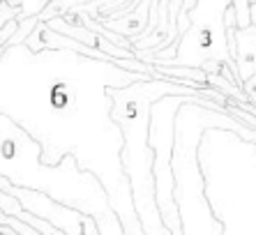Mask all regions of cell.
I'll list each match as a JSON object with an SVG mask.
<instances>
[{
	"label": "cell",
	"instance_id": "obj_1",
	"mask_svg": "<svg viewBox=\"0 0 256 235\" xmlns=\"http://www.w3.org/2000/svg\"><path fill=\"white\" fill-rule=\"evenodd\" d=\"M108 97L114 100L111 118L122 130V168L130 178L132 198L136 208L138 222L143 226V233H171L168 226L162 219L160 206L155 196V150L150 146V108L164 94H201L198 90L182 86L178 81L162 76H150L134 81L122 90L111 88ZM206 97V94H203Z\"/></svg>",
	"mask_w": 256,
	"mask_h": 235
},
{
	"label": "cell",
	"instance_id": "obj_2",
	"mask_svg": "<svg viewBox=\"0 0 256 235\" xmlns=\"http://www.w3.org/2000/svg\"><path fill=\"white\" fill-rule=\"evenodd\" d=\"M185 102H196L210 111H226L220 102L203 97V94H164L150 108V146L155 150V196L160 206L162 219L171 233H182V214L176 198V176H173V143H176V118Z\"/></svg>",
	"mask_w": 256,
	"mask_h": 235
},
{
	"label": "cell",
	"instance_id": "obj_3",
	"mask_svg": "<svg viewBox=\"0 0 256 235\" xmlns=\"http://www.w3.org/2000/svg\"><path fill=\"white\" fill-rule=\"evenodd\" d=\"M231 0H196L192 7L190 18L192 26L185 35L178 37V53L176 58L162 65H190V67H203V62L210 58L226 60L231 65H238L228 51L226 42V14Z\"/></svg>",
	"mask_w": 256,
	"mask_h": 235
},
{
	"label": "cell",
	"instance_id": "obj_4",
	"mask_svg": "<svg viewBox=\"0 0 256 235\" xmlns=\"http://www.w3.org/2000/svg\"><path fill=\"white\" fill-rule=\"evenodd\" d=\"M7 192H12L21 203H24L26 210H30L37 217L46 219L54 226H58L65 235L70 233H102V228L97 226L95 217H88V212L78 210V208H72L56 200L51 194L46 192H40V189L32 187H18V184H7Z\"/></svg>",
	"mask_w": 256,
	"mask_h": 235
},
{
	"label": "cell",
	"instance_id": "obj_5",
	"mask_svg": "<svg viewBox=\"0 0 256 235\" xmlns=\"http://www.w3.org/2000/svg\"><path fill=\"white\" fill-rule=\"evenodd\" d=\"M150 7L152 0H138L136 5L130 10V14H120V16H100V21L108 30H114L118 35H125L130 40L138 37L143 30L148 28L150 21Z\"/></svg>",
	"mask_w": 256,
	"mask_h": 235
},
{
	"label": "cell",
	"instance_id": "obj_6",
	"mask_svg": "<svg viewBox=\"0 0 256 235\" xmlns=\"http://www.w3.org/2000/svg\"><path fill=\"white\" fill-rule=\"evenodd\" d=\"M236 40H238V53H236V62H238L240 78H250L256 74V24L247 28L236 30Z\"/></svg>",
	"mask_w": 256,
	"mask_h": 235
},
{
	"label": "cell",
	"instance_id": "obj_7",
	"mask_svg": "<svg viewBox=\"0 0 256 235\" xmlns=\"http://www.w3.org/2000/svg\"><path fill=\"white\" fill-rule=\"evenodd\" d=\"M238 14V28L252 26V0H231Z\"/></svg>",
	"mask_w": 256,
	"mask_h": 235
},
{
	"label": "cell",
	"instance_id": "obj_8",
	"mask_svg": "<svg viewBox=\"0 0 256 235\" xmlns=\"http://www.w3.org/2000/svg\"><path fill=\"white\" fill-rule=\"evenodd\" d=\"M242 90H244V94L250 97L252 104H256V74H252L250 78H244V81H242Z\"/></svg>",
	"mask_w": 256,
	"mask_h": 235
}]
</instances>
